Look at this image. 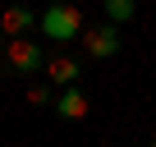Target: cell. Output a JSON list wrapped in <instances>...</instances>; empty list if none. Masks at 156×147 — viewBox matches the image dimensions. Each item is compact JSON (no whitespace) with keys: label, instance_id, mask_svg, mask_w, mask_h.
Listing matches in <instances>:
<instances>
[{"label":"cell","instance_id":"obj_1","mask_svg":"<svg viewBox=\"0 0 156 147\" xmlns=\"http://www.w3.org/2000/svg\"><path fill=\"white\" fill-rule=\"evenodd\" d=\"M78 32H83V9H78V5L55 0V5L41 9V37L46 41H73Z\"/></svg>","mask_w":156,"mask_h":147},{"label":"cell","instance_id":"obj_2","mask_svg":"<svg viewBox=\"0 0 156 147\" xmlns=\"http://www.w3.org/2000/svg\"><path fill=\"white\" fill-rule=\"evenodd\" d=\"M41 41H32V32L28 37H5V69H14V74H41Z\"/></svg>","mask_w":156,"mask_h":147},{"label":"cell","instance_id":"obj_3","mask_svg":"<svg viewBox=\"0 0 156 147\" xmlns=\"http://www.w3.org/2000/svg\"><path fill=\"white\" fill-rule=\"evenodd\" d=\"M83 46H87V55L92 60H110V55H119V46H124V37H119V23H101V28H87L83 32Z\"/></svg>","mask_w":156,"mask_h":147},{"label":"cell","instance_id":"obj_4","mask_svg":"<svg viewBox=\"0 0 156 147\" xmlns=\"http://www.w3.org/2000/svg\"><path fill=\"white\" fill-rule=\"evenodd\" d=\"M37 23H41V14L32 5H5V9H0V32H5V37H28Z\"/></svg>","mask_w":156,"mask_h":147},{"label":"cell","instance_id":"obj_5","mask_svg":"<svg viewBox=\"0 0 156 147\" xmlns=\"http://www.w3.org/2000/svg\"><path fill=\"white\" fill-rule=\"evenodd\" d=\"M41 74L51 78V88H73L78 78H83V64H78L73 55H51V60L41 64Z\"/></svg>","mask_w":156,"mask_h":147},{"label":"cell","instance_id":"obj_6","mask_svg":"<svg viewBox=\"0 0 156 147\" xmlns=\"http://www.w3.org/2000/svg\"><path fill=\"white\" fill-rule=\"evenodd\" d=\"M55 115L64 120V124H78V120H87V92L83 88H60V97H55Z\"/></svg>","mask_w":156,"mask_h":147},{"label":"cell","instance_id":"obj_7","mask_svg":"<svg viewBox=\"0 0 156 147\" xmlns=\"http://www.w3.org/2000/svg\"><path fill=\"white\" fill-rule=\"evenodd\" d=\"M101 9H106L110 23H129V19L138 14V0H101Z\"/></svg>","mask_w":156,"mask_h":147},{"label":"cell","instance_id":"obj_8","mask_svg":"<svg viewBox=\"0 0 156 147\" xmlns=\"http://www.w3.org/2000/svg\"><path fill=\"white\" fill-rule=\"evenodd\" d=\"M28 101H32V106H51V101H55V88H51V83H32V88H28Z\"/></svg>","mask_w":156,"mask_h":147},{"label":"cell","instance_id":"obj_9","mask_svg":"<svg viewBox=\"0 0 156 147\" xmlns=\"http://www.w3.org/2000/svg\"><path fill=\"white\" fill-rule=\"evenodd\" d=\"M0 51H5V32H0Z\"/></svg>","mask_w":156,"mask_h":147},{"label":"cell","instance_id":"obj_10","mask_svg":"<svg viewBox=\"0 0 156 147\" xmlns=\"http://www.w3.org/2000/svg\"><path fill=\"white\" fill-rule=\"evenodd\" d=\"M151 147H156V142H151Z\"/></svg>","mask_w":156,"mask_h":147}]
</instances>
